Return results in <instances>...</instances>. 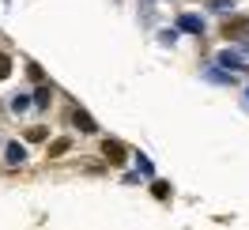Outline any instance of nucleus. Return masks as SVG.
<instances>
[{
	"instance_id": "obj_1",
	"label": "nucleus",
	"mask_w": 249,
	"mask_h": 230,
	"mask_svg": "<svg viewBox=\"0 0 249 230\" xmlns=\"http://www.w3.org/2000/svg\"><path fill=\"white\" fill-rule=\"evenodd\" d=\"M178 27H181V31H189V34H196V31H204V23L196 16H181L178 19Z\"/></svg>"
},
{
	"instance_id": "obj_4",
	"label": "nucleus",
	"mask_w": 249,
	"mask_h": 230,
	"mask_svg": "<svg viewBox=\"0 0 249 230\" xmlns=\"http://www.w3.org/2000/svg\"><path fill=\"white\" fill-rule=\"evenodd\" d=\"M76 128H83V132H94V121L87 117V113H83V109L76 113Z\"/></svg>"
},
{
	"instance_id": "obj_7",
	"label": "nucleus",
	"mask_w": 249,
	"mask_h": 230,
	"mask_svg": "<svg viewBox=\"0 0 249 230\" xmlns=\"http://www.w3.org/2000/svg\"><path fill=\"white\" fill-rule=\"evenodd\" d=\"M212 8H219V12H223V8H234V0H212Z\"/></svg>"
},
{
	"instance_id": "obj_2",
	"label": "nucleus",
	"mask_w": 249,
	"mask_h": 230,
	"mask_svg": "<svg viewBox=\"0 0 249 230\" xmlns=\"http://www.w3.org/2000/svg\"><path fill=\"white\" fill-rule=\"evenodd\" d=\"M106 159H109V162H121V159H124V147L109 140V143H106Z\"/></svg>"
},
{
	"instance_id": "obj_5",
	"label": "nucleus",
	"mask_w": 249,
	"mask_h": 230,
	"mask_svg": "<svg viewBox=\"0 0 249 230\" xmlns=\"http://www.w3.org/2000/svg\"><path fill=\"white\" fill-rule=\"evenodd\" d=\"M8 72H12V61H8V57H4V53H0V79L8 76Z\"/></svg>"
},
{
	"instance_id": "obj_3",
	"label": "nucleus",
	"mask_w": 249,
	"mask_h": 230,
	"mask_svg": "<svg viewBox=\"0 0 249 230\" xmlns=\"http://www.w3.org/2000/svg\"><path fill=\"white\" fill-rule=\"evenodd\" d=\"M23 147H19V143H8V162H12V166H16V162H23Z\"/></svg>"
},
{
	"instance_id": "obj_6",
	"label": "nucleus",
	"mask_w": 249,
	"mask_h": 230,
	"mask_svg": "<svg viewBox=\"0 0 249 230\" xmlns=\"http://www.w3.org/2000/svg\"><path fill=\"white\" fill-rule=\"evenodd\" d=\"M64 147H68V140H57V143L49 147V155H64Z\"/></svg>"
}]
</instances>
